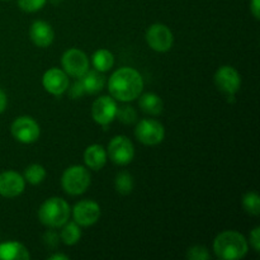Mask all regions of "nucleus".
Masks as SVG:
<instances>
[{"label":"nucleus","instance_id":"obj_3","mask_svg":"<svg viewBox=\"0 0 260 260\" xmlns=\"http://www.w3.org/2000/svg\"><path fill=\"white\" fill-rule=\"evenodd\" d=\"M38 217L48 228H61L70 217V206L62 198L52 197L42 203L38 210Z\"/></svg>","mask_w":260,"mask_h":260},{"label":"nucleus","instance_id":"obj_31","mask_svg":"<svg viewBox=\"0 0 260 260\" xmlns=\"http://www.w3.org/2000/svg\"><path fill=\"white\" fill-rule=\"evenodd\" d=\"M250 10L255 19L260 18V0H251L250 2Z\"/></svg>","mask_w":260,"mask_h":260},{"label":"nucleus","instance_id":"obj_15","mask_svg":"<svg viewBox=\"0 0 260 260\" xmlns=\"http://www.w3.org/2000/svg\"><path fill=\"white\" fill-rule=\"evenodd\" d=\"M29 36L30 40L33 41L36 46H38V47H48L53 42L55 33H53L52 27L47 22L36 20L30 25Z\"/></svg>","mask_w":260,"mask_h":260},{"label":"nucleus","instance_id":"obj_32","mask_svg":"<svg viewBox=\"0 0 260 260\" xmlns=\"http://www.w3.org/2000/svg\"><path fill=\"white\" fill-rule=\"evenodd\" d=\"M7 103H8L7 95H5L4 91L0 89V113L5 111V108H7Z\"/></svg>","mask_w":260,"mask_h":260},{"label":"nucleus","instance_id":"obj_22","mask_svg":"<svg viewBox=\"0 0 260 260\" xmlns=\"http://www.w3.org/2000/svg\"><path fill=\"white\" fill-rule=\"evenodd\" d=\"M116 189L117 192L121 193V194H129L134 189V178L129 173L127 172H121L117 174L116 177Z\"/></svg>","mask_w":260,"mask_h":260},{"label":"nucleus","instance_id":"obj_9","mask_svg":"<svg viewBox=\"0 0 260 260\" xmlns=\"http://www.w3.org/2000/svg\"><path fill=\"white\" fill-rule=\"evenodd\" d=\"M61 63L68 75L81 78L89 69V60L85 53L76 48L68 50L62 55Z\"/></svg>","mask_w":260,"mask_h":260},{"label":"nucleus","instance_id":"obj_29","mask_svg":"<svg viewBox=\"0 0 260 260\" xmlns=\"http://www.w3.org/2000/svg\"><path fill=\"white\" fill-rule=\"evenodd\" d=\"M69 91H70V96L73 99L80 98V96L83 95L84 93H85V91H84L83 85H81L80 80L76 81V83L73 85V88H70V90H69Z\"/></svg>","mask_w":260,"mask_h":260},{"label":"nucleus","instance_id":"obj_23","mask_svg":"<svg viewBox=\"0 0 260 260\" xmlns=\"http://www.w3.org/2000/svg\"><path fill=\"white\" fill-rule=\"evenodd\" d=\"M46 177V170L42 165L32 164L25 169L24 172V180H27L30 184L36 185L43 182Z\"/></svg>","mask_w":260,"mask_h":260},{"label":"nucleus","instance_id":"obj_4","mask_svg":"<svg viewBox=\"0 0 260 260\" xmlns=\"http://www.w3.org/2000/svg\"><path fill=\"white\" fill-rule=\"evenodd\" d=\"M63 190L71 196L83 194L90 185V174L81 165H74L65 170L61 178Z\"/></svg>","mask_w":260,"mask_h":260},{"label":"nucleus","instance_id":"obj_17","mask_svg":"<svg viewBox=\"0 0 260 260\" xmlns=\"http://www.w3.org/2000/svg\"><path fill=\"white\" fill-rule=\"evenodd\" d=\"M30 255L27 248L17 241L0 244V260H25Z\"/></svg>","mask_w":260,"mask_h":260},{"label":"nucleus","instance_id":"obj_2","mask_svg":"<svg viewBox=\"0 0 260 260\" xmlns=\"http://www.w3.org/2000/svg\"><path fill=\"white\" fill-rule=\"evenodd\" d=\"M213 250L220 259L238 260L248 253V241L240 233L225 231L215 239Z\"/></svg>","mask_w":260,"mask_h":260},{"label":"nucleus","instance_id":"obj_20","mask_svg":"<svg viewBox=\"0 0 260 260\" xmlns=\"http://www.w3.org/2000/svg\"><path fill=\"white\" fill-rule=\"evenodd\" d=\"M114 63V56L108 50H99L93 55V65L95 70L104 73L111 70Z\"/></svg>","mask_w":260,"mask_h":260},{"label":"nucleus","instance_id":"obj_14","mask_svg":"<svg viewBox=\"0 0 260 260\" xmlns=\"http://www.w3.org/2000/svg\"><path fill=\"white\" fill-rule=\"evenodd\" d=\"M24 178L15 172H4L0 174V196L14 198L24 190Z\"/></svg>","mask_w":260,"mask_h":260},{"label":"nucleus","instance_id":"obj_6","mask_svg":"<svg viewBox=\"0 0 260 260\" xmlns=\"http://www.w3.org/2000/svg\"><path fill=\"white\" fill-rule=\"evenodd\" d=\"M108 156L114 164H129L135 156V149L131 140L126 136L113 137L108 145Z\"/></svg>","mask_w":260,"mask_h":260},{"label":"nucleus","instance_id":"obj_12","mask_svg":"<svg viewBox=\"0 0 260 260\" xmlns=\"http://www.w3.org/2000/svg\"><path fill=\"white\" fill-rule=\"evenodd\" d=\"M117 104L111 96H101L96 99L91 107V116L94 121L101 126H107L116 118Z\"/></svg>","mask_w":260,"mask_h":260},{"label":"nucleus","instance_id":"obj_21","mask_svg":"<svg viewBox=\"0 0 260 260\" xmlns=\"http://www.w3.org/2000/svg\"><path fill=\"white\" fill-rule=\"evenodd\" d=\"M81 231L80 228L76 222H69L68 225L65 223L62 231H61V240L66 245H74L80 240Z\"/></svg>","mask_w":260,"mask_h":260},{"label":"nucleus","instance_id":"obj_30","mask_svg":"<svg viewBox=\"0 0 260 260\" xmlns=\"http://www.w3.org/2000/svg\"><path fill=\"white\" fill-rule=\"evenodd\" d=\"M45 241L48 246H56L58 244V236L53 233H47L45 235Z\"/></svg>","mask_w":260,"mask_h":260},{"label":"nucleus","instance_id":"obj_24","mask_svg":"<svg viewBox=\"0 0 260 260\" xmlns=\"http://www.w3.org/2000/svg\"><path fill=\"white\" fill-rule=\"evenodd\" d=\"M243 207L249 215L259 216L260 213V200L255 192H249L243 198Z\"/></svg>","mask_w":260,"mask_h":260},{"label":"nucleus","instance_id":"obj_25","mask_svg":"<svg viewBox=\"0 0 260 260\" xmlns=\"http://www.w3.org/2000/svg\"><path fill=\"white\" fill-rule=\"evenodd\" d=\"M116 117H118V119L123 123H132V122L136 121V112L132 107L129 106H122L117 108Z\"/></svg>","mask_w":260,"mask_h":260},{"label":"nucleus","instance_id":"obj_11","mask_svg":"<svg viewBox=\"0 0 260 260\" xmlns=\"http://www.w3.org/2000/svg\"><path fill=\"white\" fill-rule=\"evenodd\" d=\"M73 216L79 226H91L101 217V207L94 201H80L74 206Z\"/></svg>","mask_w":260,"mask_h":260},{"label":"nucleus","instance_id":"obj_26","mask_svg":"<svg viewBox=\"0 0 260 260\" xmlns=\"http://www.w3.org/2000/svg\"><path fill=\"white\" fill-rule=\"evenodd\" d=\"M47 0H18V5L27 13H35L45 7Z\"/></svg>","mask_w":260,"mask_h":260},{"label":"nucleus","instance_id":"obj_16","mask_svg":"<svg viewBox=\"0 0 260 260\" xmlns=\"http://www.w3.org/2000/svg\"><path fill=\"white\" fill-rule=\"evenodd\" d=\"M84 161L90 169L101 170L107 161L106 149L102 145H91L84 152Z\"/></svg>","mask_w":260,"mask_h":260},{"label":"nucleus","instance_id":"obj_33","mask_svg":"<svg viewBox=\"0 0 260 260\" xmlns=\"http://www.w3.org/2000/svg\"><path fill=\"white\" fill-rule=\"evenodd\" d=\"M50 260H69L68 255H60V254H55V255L50 256Z\"/></svg>","mask_w":260,"mask_h":260},{"label":"nucleus","instance_id":"obj_10","mask_svg":"<svg viewBox=\"0 0 260 260\" xmlns=\"http://www.w3.org/2000/svg\"><path fill=\"white\" fill-rule=\"evenodd\" d=\"M215 83L218 90L231 95L238 93L241 85V79L238 71L231 66H222L215 74Z\"/></svg>","mask_w":260,"mask_h":260},{"label":"nucleus","instance_id":"obj_1","mask_svg":"<svg viewBox=\"0 0 260 260\" xmlns=\"http://www.w3.org/2000/svg\"><path fill=\"white\" fill-rule=\"evenodd\" d=\"M108 89L114 99L131 102L139 98L144 89V80L139 71L131 68L118 69L109 78Z\"/></svg>","mask_w":260,"mask_h":260},{"label":"nucleus","instance_id":"obj_7","mask_svg":"<svg viewBox=\"0 0 260 260\" xmlns=\"http://www.w3.org/2000/svg\"><path fill=\"white\" fill-rule=\"evenodd\" d=\"M12 135L23 144H32L40 137V126L33 118L27 116L18 117L12 124Z\"/></svg>","mask_w":260,"mask_h":260},{"label":"nucleus","instance_id":"obj_13","mask_svg":"<svg viewBox=\"0 0 260 260\" xmlns=\"http://www.w3.org/2000/svg\"><path fill=\"white\" fill-rule=\"evenodd\" d=\"M42 84L48 93L53 95H61L69 89L68 74L60 69H50L43 74Z\"/></svg>","mask_w":260,"mask_h":260},{"label":"nucleus","instance_id":"obj_8","mask_svg":"<svg viewBox=\"0 0 260 260\" xmlns=\"http://www.w3.org/2000/svg\"><path fill=\"white\" fill-rule=\"evenodd\" d=\"M173 33L161 23H155L147 29L146 41L150 47L157 52H167L173 46Z\"/></svg>","mask_w":260,"mask_h":260},{"label":"nucleus","instance_id":"obj_19","mask_svg":"<svg viewBox=\"0 0 260 260\" xmlns=\"http://www.w3.org/2000/svg\"><path fill=\"white\" fill-rule=\"evenodd\" d=\"M140 108L147 114L157 116L162 111V101L159 95L154 93H146L140 98Z\"/></svg>","mask_w":260,"mask_h":260},{"label":"nucleus","instance_id":"obj_18","mask_svg":"<svg viewBox=\"0 0 260 260\" xmlns=\"http://www.w3.org/2000/svg\"><path fill=\"white\" fill-rule=\"evenodd\" d=\"M80 79V83L83 85L84 91L88 94H95L103 89L104 84H106V79L102 75L101 71H86Z\"/></svg>","mask_w":260,"mask_h":260},{"label":"nucleus","instance_id":"obj_27","mask_svg":"<svg viewBox=\"0 0 260 260\" xmlns=\"http://www.w3.org/2000/svg\"><path fill=\"white\" fill-rule=\"evenodd\" d=\"M187 258L189 260H208L211 258V255L205 246L197 245L188 250Z\"/></svg>","mask_w":260,"mask_h":260},{"label":"nucleus","instance_id":"obj_5","mask_svg":"<svg viewBox=\"0 0 260 260\" xmlns=\"http://www.w3.org/2000/svg\"><path fill=\"white\" fill-rule=\"evenodd\" d=\"M137 140L147 146H155L164 140L165 129L160 122L155 119H141L135 129Z\"/></svg>","mask_w":260,"mask_h":260},{"label":"nucleus","instance_id":"obj_34","mask_svg":"<svg viewBox=\"0 0 260 260\" xmlns=\"http://www.w3.org/2000/svg\"><path fill=\"white\" fill-rule=\"evenodd\" d=\"M4 2H7V0H4Z\"/></svg>","mask_w":260,"mask_h":260},{"label":"nucleus","instance_id":"obj_28","mask_svg":"<svg viewBox=\"0 0 260 260\" xmlns=\"http://www.w3.org/2000/svg\"><path fill=\"white\" fill-rule=\"evenodd\" d=\"M250 245L256 253L260 250V228H255L250 233Z\"/></svg>","mask_w":260,"mask_h":260}]
</instances>
